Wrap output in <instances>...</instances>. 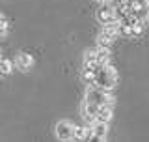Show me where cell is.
<instances>
[{"label":"cell","mask_w":149,"mask_h":142,"mask_svg":"<svg viewBox=\"0 0 149 142\" xmlns=\"http://www.w3.org/2000/svg\"><path fill=\"white\" fill-rule=\"evenodd\" d=\"M88 142H106V136H99V135H93L91 133V136H90V140Z\"/></svg>","instance_id":"cell-13"},{"label":"cell","mask_w":149,"mask_h":142,"mask_svg":"<svg viewBox=\"0 0 149 142\" xmlns=\"http://www.w3.org/2000/svg\"><path fill=\"white\" fill-rule=\"evenodd\" d=\"M13 62L11 60H8V58H0V77H9V75L13 73Z\"/></svg>","instance_id":"cell-10"},{"label":"cell","mask_w":149,"mask_h":142,"mask_svg":"<svg viewBox=\"0 0 149 142\" xmlns=\"http://www.w3.org/2000/svg\"><path fill=\"white\" fill-rule=\"evenodd\" d=\"M86 101H90V103H93V105H97V107H101V105H114V96H112V90L88 86Z\"/></svg>","instance_id":"cell-2"},{"label":"cell","mask_w":149,"mask_h":142,"mask_svg":"<svg viewBox=\"0 0 149 142\" xmlns=\"http://www.w3.org/2000/svg\"><path fill=\"white\" fill-rule=\"evenodd\" d=\"M118 71L112 64L106 65H97L93 71V84L91 86L102 88V90H114L118 86Z\"/></svg>","instance_id":"cell-1"},{"label":"cell","mask_w":149,"mask_h":142,"mask_svg":"<svg viewBox=\"0 0 149 142\" xmlns=\"http://www.w3.org/2000/svg\"><path fill=\"white\" fill-rule=\"evenodd\" d=\"M90 136H91V129L88 125H80V127H74L71 140H74V142H88Z\"/></svg>","instance_id":"cell-9"},{"label":"cell","mask_w":149,"mask_h":142,"mask_svg":"<svg viewBox=\"0 0 149 142\" xmlns=\"http://www.w3.org/2000/svg\"><path fill=\"white\" fill-rule=\"evenodd\" d=\"M97 108H99L97 105H93V103H90V101L84 99V103H82V107H80V114H82V118H84L86 124H93V122H95Z\"/></svg>","instance_id":"cell-5"},{"label":"cell","mask_w":149,"mask_h":142,"mask_svg":"<svg viewBox=\"0 0 149 142\" xmlns=\"http://www.w3.org/2000/svg\"><path fill=\"white\" fill-rule=\"evenodd\" d=\"M15 65L21 71H30L34 67V56L28 54V53H19L17 58H15Z\"/></svg>","instance_id":"cell-6"},{"label":"cell","mask_w":149,"mask_h":142,"mask_svg":"<svg viewBox=\"0 0 149 142\" xmlns=\"http://www.w3.org/2000/svg\"><path fill=\"white\" fill-rule=\"evenodd\" d=\"M73 131H74V125L71 122H67V120H60L58 124L54 125V135H56V138L62 140V142L71 140L73 138Z\"/></svg>","instance_id":"cell-3"},{"label":"cell","mask_w":149,"mask_h":142,"mask_svg":"<svg viewBox=\"0 0 149 142\" xmlns=\"http://www.w3.org/2000/svg\"><path fill=\"white\" fill-rule=\"evenodd\" d=\"M97 21L101 25H112V22H118V13L112 4H102L97 9Z\"/></svg>","instance_id":"cell-4"},{"label":"cell","mask_w":149,"mask_h":142,"mask_svg":"<svg viewBox=\"0 0 149 142\" xmlns=\"http://www.w3.org/2000/svg\"><path fill=\"white\" fill-rule=\"evenodd\" d=\"M90 129H91L93 135L106 136V133H108V124H102V122H93V124L90 125Z\"/></svg>","instance_id":"cell-11"},{"label":"cell","mask_w":149,"mask_h":142,"mask_svg":"<svg viewBox=\"0 0 149 142\" xmlns=\"http://www.w3.org/2000/svg\"><path fill=\"white\" fill-rule=\"evenodd\" d=\"M8 30H9V21H8V17L4 15V13H0V37L6 36Z\"/></svg>","instance_id":"cell-12"},{"label":"cell","mask_w":149,"mask_h":142,"mask_svg":"<svg viewBox=\"0 0 149 142\" xmlns=\"http://www.w3.org/2000/svg\"><path fill=\"white\" fill-rule=\"evenodd\" d=\"M0 58H2V51H0Z\"/></svg>","instance_id":"cell-14"},{"label":"cell","mask_w":149,"mask_h":142,"mask_svg":"<svg viewBox=\"0 0 149 142\" xmlns=\"http://www.w3.org/2000/svg\"><path fill=\"white\" fill-rule=\"evenodd\" d=\"M112 116H114V105H101L97 108L95 122H102V124H110Z\"/></svg>","instance_id":"cell-7"},{"label":"cell","mask_w":149,"mask_h":142,"mask_svg":"<svg viewBox=\"0 0 149 142\" xmlns=\"http://www.w3.org/2000/svg\"><path fill=\"white\" fill-rule=\"evenodd\" d=\"M91 53H93V60H95L97 65L110 64V51L106 49V47H95Z\"/></svg>","instance_id":"cell-8"}]
</instances>
